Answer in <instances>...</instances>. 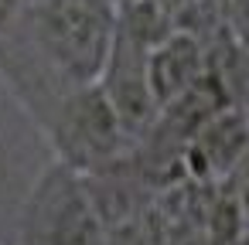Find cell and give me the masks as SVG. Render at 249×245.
<instances>
[{
	"label": "cell",
	"instance_id": "6da1fadb",
	"mask_svg": "<svg viewBox=\"0 0 249 245\" xmlns=\"http://www.w3.org/2000/svg\"><path fill=\"white\" fill-rule=\"evenodd\" d=\"M113 38V0H31L0 38V79L41 126L65 96L99 82Z\"/></svg>",
	"mask_w": 249,
	"mask_h": 245
},
{
	"label": "cell",
	"instance_id": "7a4b0ae2",
	"mask_svg": "<svg viewBox=\"0 0 249 245\" xmlns=\"http://www.w3.org/2000/svg\"><path fill=\"white\" fill-rule=\"evenodd\" d=\"M18 245H109L82 174L58 160L38 174L21 208Z\"/></svg>",
	"mask_w": 249,
	"mask_h": 245
},
{
	"label": "cell",
	"instance_id": "3957f363",
	"mask_svg": "<svg viewBox=\"0 0 249 245\" xmlns=\"http://www.w3.org/2000/svg\"><path fill=\"white\" fill-rule=\"evenodd\" d=\"M38 130L45 133L55 160L72 167L75 174H96L137 150L99 85L65 96Z\"/></svg>",
	"mask_w": 249,
	"mask_h": 245
},
{
	"label": "cell",
	"instance_id": "277c9868",
	"mask_svg": "<svg viewBox=\"0 0 249 245\" xmlns=\"http://www.w3.org/2000/svg\"><path fill=\"white\" fill-rule=\"evenodd\" d=\"M147 55H150V48H143L133 38L116 31L113 51H109L106 68L96 82L133 143H140L154 130V123L160 119V106H157L150 72H147Z\"/></svg>",
	"mask_w": 249,
	"mask_h": 245
},
{
	"label": "cell",
	"instance_id": "5b68a950",
	"mask_svg": "<svg viewBox=\"0 0 249 245\" xmlns=\"http://www.w3.org/2000/svg\"><path fill=\"white\" fill-rule=\"evenodd\" d=\"M249 153V119L225 106L208 116L181 150V177L191 184H222Z\"/></svg>",
	"mask_w": 249,
	"mask_h": 245
},
{
	"label": "cell",
	"instance_id": "8992f818",
	"mask_svg": "<svg viewBox=\"0 0 249 245\" xmlns=\"http://www.w3.org/2000/svg\"><path fill=\"white\" fill-rule=\"evenodd\" d=\"M208 68H212L208 65V45L198 34L184 31V28H174L147 55V72H150L157 106L164 109L174 99H181L188 89H195L208 75Z\"/></svg>",
	"mask_w": 249,
	"mask_h": 245
},
{
	"label": "cell",
	"instance_id": "52a82bcc",
	"mask_svg": "<svg viewBox=\"0 0 249 245\" xmlns=\"http://www.w3.org/2000/svg\"><path fill=\"white\" fill-rule=\"evenodd\" d=\"M24 7H28V0H0V38L11 31V24L21 17Z\"/></svg>",
	"mask_w": 249,
	"mask_h": 245
},
{
	"label": "cell",
	"instance_id": "ba28073f",
	"mask_svg": "<svg viewBox=\"0 0 249 245\" xmlns=\"http://www.w3.org/2000/svg\"><path fill=\"white\" fill-rule=\"evenodd\" d=\"M246 4H249V0H246Z\"/></svg>",
	"mask_w": 249,
	"mask_h": 245
}]
</instances>
